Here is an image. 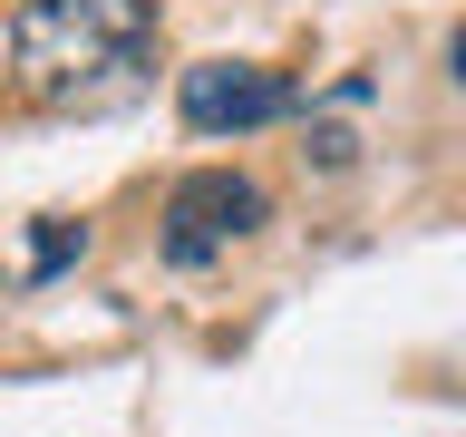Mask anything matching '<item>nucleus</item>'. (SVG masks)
<instances>
[{
	"label": "nucleus",
	"instance_id": "7ed1b4c3",
	"mask_svg": "<svg viewBox=\"0 0 466 437\" xmlns=\"http://www.w3.org/2000/svg\"><path fill=\"white\" fill-rule=\"evenodd\" d=\"M175 107H185L195 137H243V127L291 117L301 97H291V78H282V68H262V58H204V68H185Z\"/></svg>",
	"mask_w": 466,
	"mask_h": 437
},
{
	"label": "nucleus",
	"instance_id": "20e7f679",
	"mask_svg": "<svg viewBox=\"0 0 466 437\" xmlns=\"http://www.w3.org/2000/svg\"><path fill=\"white\" fill-rule=\"evenodd\" d=\"M68 253H78V224H49V233H39V272H58Z\"/></svg>",
	"mask_w": 466,
	"mask_h": 437
},
{
	"label": "nucleus",
	"instance_id": "f257e3e1",
	"mask_svg": "<svg viewBox=\"0 0 466 437\" xmlns=\"http://www.w3.org/2000/svg\"><path fill=\"white\" fill-rule=\"evenodd\" d=\"M156 68V0H20L10 78L39 107H116Z\"/></svg>",
	"mask_w": 466,
	"mask_h": 437
},
{
	"label": "nucleus",
	"instance_id": "f03ea898",
	"mask_svg": "<svg viewBox=\"0 0 466 437\" xmlns=\"http://www.w3.org/2000/svg\"><path fill=\"white\" fill-rule=\"evenodd\" d=\"M262 214H272V204H262L253 175H233V166L185 175V185L166 195V262H214V253H233Z\"/></svg>",
	"mask_w": 466,
	"mask_h": 437
},
{
	"label": "nucleus",
	"instance_id": "39448f33",
	"mask_svg": "<svg viewBox=\"0 0 466 437\" xmlns=\"http://www.w3.org/2000/svg\"><path fill=\"white\" fill-rule=\"evenodd\" d=\"M447 58H457V78H466V29H457V49H447Z\"/></svg>",
	"mask_w": 466,
	"mask_h": 437
}]
</instances>
